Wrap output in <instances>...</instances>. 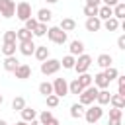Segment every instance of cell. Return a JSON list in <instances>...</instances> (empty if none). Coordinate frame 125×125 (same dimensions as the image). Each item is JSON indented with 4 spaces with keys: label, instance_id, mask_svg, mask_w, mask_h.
I'll return each mask as SVG.
<instances>
[{
    "label": "cell",
    "instance_id": "5",
    "mask_svg": "<svg viewBox=\"0 0 125 125\" xmlns=\"http://www.w3.org/2000/svg\"><path fill=\"white\" fill-rule=\"evenodd\" d=\"M90 64H92V57L86 55V53H82V55L76 57V62H74V68L72 70H76L78 74H84V72H88Z\"/></svg>",
    "mask_w": 125,
    "mask_h": 125
},
{
    "label": "cell",
    "instance_id": "29",
    "mask_svg": "<svg viewBox=\"0 0 125 125\" xmlns=\"http://www.w3.org/2000/svg\"><path fill=\"white\" fill-rule=\"evenodd\" d=\"M25 107V98L23 96H16L14 100H12V109L14 111H21Z\"/></svg>",
    "mask_w": 125,
    "mask_h": 125
},
{
    "label": "cell",
    "instance_id": "25",
    "mask_svg": "<svg viewBox=\"0 0 125 125\" xmlns=\"http://www.w3.org/2000/svg\"><path fill=\"white\" fill-rule=\"evenodd\" d=\"M102 27H104L105 31H117V29H119V20H115V18H109V20L102 21Z\"/></svg>",
    "mask_w": 125,
    "mask_h": 125
},
{
    "label": "cell",
    "instance_id": "37",
    "mask_svg": "<svg viewBox=\"0 0 125 125\" xmlns=\"http://www.w3.org/2000/svg\"><path fill=\"white\" fill-rule=\"evenodd\" d=\"M23 23H25V25H23V27H25V29H27V31H31V33H33V29H35V27H37V23H39V21H37V20H35V18H33V16H31V18H29V20H25V21H23Z\"/></svg>",
    "mask_w": 125,
    "mask_h": 125
},
{
    "label": "cell",
    "instance_id": "6",
    "mask_svg": "<svg viewBox=\"0 0 125 125\" xmlns=\"http://www.w3.org/2000/svg\"><path fill=\"white\" fill-rule=\"evenodd\" d=\"M51 84H53V94H55L57 98L68 96V82H66L64 78H55Z\"/></svg>",
    "mask_w": 125,
    "mask_h": 125
},
{
    "label": "cell",
    "instance_id": "49",
    "mask_svg": "<svg viewBox=\"0 0 125 125\" xmlns=\"http://www.w3.org/2000/svg\"><path fill=\"white\" fill-rule=\"evenodd\" d=\"M2 104H4V96L0 94V105H2Z\"/></svg>",
    "mask_w": 125,
    "mask_h": 125
},
{
    "label": "cell",
    "instance_id": "11",
    "mask_svg": "<svg viewBox=\"0 0 125 125\" xmlns=\"http://www.w3.org/2000/svg\"><path fill=\"white\" fill-rule=\"evenodd\" d=\"M35 20H37L39 23H49V21L53 20V12H51L49 8H39V10H37Z\"/></svg>",
    "mask_w": 125,
    "mask_h": 125
},
{
    "label": "cell",
    "instance_id": "27",
    "mask_svg": "<svg viewBox=\"0 0 125 125\" xmlns=\"http://www.w3.org/2000/svg\"><path fill=\"white\" fill-rule=\"evenodd\" d=\"M16 49H18L16 43H2V55L4 57H14L16 55Z\"/></svg>",
    "mask_w": 125,
    "mask_h": 125
},
{
    "label": "cell",
    "instance_id": "43",
    "mask_svg": "<svg viewBox=\"0 0 125 125\" xmlns=\"http://www.w3.org/2000/svg\"><path fill=\"white\" fill-rule=\"evenodd\" d=\"M86 6H94V8H100V6H102V0H86Z\"/></svg>",
    "mask_w": 125,
    "mask_h": 125
},
{
    "label": "cell",
    "instance_id": "8",
    "mask_svg": "<svg viewBox=\"0 0 125 125\" xmlns=\"http://www.w3.org/2000/svg\"><path fill=\"white\" fill-rule=\"evenodd\" d=\"M16 16H18L21 21L29 20V18H31V4H29V2H20V4H16Z\"/></svg>",
    "mask_w": 125,
    "mask_h": 125
},
{
    "label": "cell",
    "instance_id": "31",
    "mask_svg": "<svg viewBox=\"0 0 125 125\" xmlns=\"http://www.w3.org/2000/svg\"><path fill=\"white\" fill-rule=\"evenodd\" d=\"M78 84L82 86V88H88V86H92V76L88 74V72H84V74H78Z\"/></svg>",
    "mask_w": 125,
    "mask_h": 125
},
{
    "label": "cell",
    "instance_id": "51",
    "mask_svg": "<svg viewBox=\"0 0 125 125\" xmlns=\"http://www.w3.org/2000/svg\"><path fill=\"white\" fill-rule=\"evenodd\" d=\"M94 125H98V123H94Z\"/></svg>",
    "mask_w": 125,
    "mask_h": 125
},
{
    "label": "cell",
    "instance_id": "17",
    "mask_svg": "<svg viewBox=\"0 0 125 125\" xmlns=\"http://www.w3.org/2000/svg\"><path fill=\"white\" fill-rule=\"evenodd\" d=\"M18 64H20V61L16 59V55H14V57H4L2 66H4V70H6V72H14V70L18 68Z\"/></svg>",
    "mask_w": 125,
    "mask_h": 125
},
{
    "label": "cell",
    "instance_id": "21",
    "mask_svg": "<svg viewBox=\"0 0 125 125\" xmlns=\"http://www.w3.org/2000/svg\"><path fill=\"white\" fill-rule=\"evenodd\" d=\"M109 98H111V94H109V90H98V96H96V102H98V105H107L109 104Z\"/></svg>",
    "mask_w": 125,
    "mask_h": 125
},
{
    "label": "cell",
    "instance_id": "28",
    "mask_svg": "<svg viewBox=\"0 0 125 125\" xmlns=\"http://www.w3.org/2000/svg\"><path fill=\"white\" fill-rule=\"evenodd\" d=\"M74 62H76V57H72V55H64L62 61H61V66L66 68V70H72V68H74Z\"/></svg>",
    "mask_w": 125,
    "mask_h": 125
},
{
    "label": "cell",
    "instance_id": "33",
    "mask_svg": "<svg viewBox=\"0 0 125 125\" xmlns=\"http://www.w3.org/2000/svg\"><path fill=\"white\" fill-rule=\"evenodd\" d=\"M104 76L107 78V82H111V80H115L119 76V72H117L115 66H109V68H104Z\"/></svg>",
    "mask_w": 125,
    "mask_h": 125
},
{
    "label": "cell",
    "instance_id": "45",
    "mask_svg": "<svg viewBox=\"0 0 125 125\" xmlns=\"http://www.w3.org/2000/svg\"><path fill=\"white\" fill-rule=\"evenodd\" d=\"M47 125H61V123H59V119H57V117H53V119H51Z\"/></svg>",
    "mask_w": 125,
    "mask_h": 125
},
{
    "label": "cell",
    "instance_id": "42",
    "mask_svg": "<svg viewBox=\"0 0 125 125\" xmlns=\"http://www.w3.org/2000/svg\"><path fill=\"white\" fill-rule=\"evenodd\" d=\"M117 49H121V51L125 49V35H119L117 37Z\"/></svg>",
    "mask_w": 125,
    "mask_h": 125
},
{
    "label": "cell",
    "instance_id": "7",
    "mask_svg": "<svg viewBox=\"0 0 125 125\" xmlns=\"http://www.w3.org/2000/svg\"><path fill=\"white\" fill-rule=\"evenodd\" d=\"M14 16H16V2L0 0V18H14Z\"/></svg>",
    "mask_w": 125,
    "mask_h": 125
},
{
    "label": "cell",
    "instance_id": "48",
    "mask_svg": "<svg viewBox=\"0 0 125 125\" xmlns=\"http://www.w3.org/2000/svg\"><path fill=\"white\" fill-rule=\"evenodd\" d=\"M14 125H29V123H25V121H18V123H14Z\"/></svg>",
    "mask_w": 125,
    "mask_h": 125
},
{
    "label": "cell",
    "instance_id": "4",
    "mask_svg": "<svg viewBox=\"0 0 125 125\" xmlns=\"http://www.w3.org/2000/svg\"><path fill=\"white\" fill-rule=\"evenodd\" d=\"M61 70V61L59 59H47L41 62V74L45 76H51V74H57Z\"/></svg>",
    "mask_w": 125,
    "mask_h": 125
},
{
    "label": "cell",
    "instance_id": "14",
    "mask_svg": "<svg viewBox=\"0 0 125 125\" xmlns=\"http://www.w3.org/2000/svg\"><path fill=\"white\" fill-rule=\"evenodd\" d=\"M82 53H84V43H82L80 39H74V41H70L68 55H72V57H78V55H82Z\"/></svg>",
    "mask_w": 125,
    "mask_h": 125
},
{
    "label": "cell",
    "instance_id": "38",
    "mask_svg": "<svg viewBox=\"0 0 125 125\" xmlns=\"http://www.w3.org/2000/svg\"><path fill=\"white\" fill-rule=\"evenodd\" d=\"M45 100H47V107H57V105H59V102H61V98H57L55 94L47 96Z\"/></svg>",
    "mask_w": 125,
    "mask_h": 125
},
{
    "label": "cell",
    "instance_id": "40",
    "mask_svg": "<svg viewBox=\"0 0 125 125\" xmlns=\"http://www.w3.org/2000/svg\"><path fill=\"white\" fill-rule=\"evenodd\" d=\"M121 117H123V109H117V107L109 109V119H121Z\"/></svg>",
    "mask_w": 125,
    "mask_h": 125
},
{
    "label": "cell",
    "instance_id": "26",
    "mask_svg": "<svg viewBox=\"0 0 125 125\" xmlns=\"http://www.w3.org/2000/svg\"><path fill=\"white\" fill-rule=\"evenodd\" d=\"M111 10H113V18H115V20H119V21H121V20L125 18V2H119V4H117V6H113Z\"/></svg>",
    "mask_w": 125,
    "mask_h": 125
},
{
    "label": "cell",
    "instance_id": "20",
    "mask_svg": "<svg viewBox=\"0 0 125 125\" xmlns=\"http://www.w3.org/2000/svg\"><path fill=\"white\" fill-rule=\"evenodd\" d=\"M16 39H18V43H21V41H31V39H33V33L27 31L25 27H20V29H16Z\"/></svg>",
    "mask_w": 125,
    "mask_h": 125
},
{
    "label": "cell",
    "instance_id": "36",
    "mask_svg": "<svg viewBox=\"0 0 125 125\" xmlns=\"http://www.w3.org/2000/svg\"><path fill=\"white\" fill-rule=\"evenodd\" d=\"M47 23H37V27L33 29V37H43V35H47Z\"/></svg>",
    "mask_w": 125,
    "mask_h": 125
},
{
    "label": "cell",
    "instance_id": "13",
    "mask_svg": "<svg viewBox=\"0 0 125 125\" xmlns=\"http://www.w3.org/2000/svg\"><path fill=\"white\" fill-rule=\"evenodd\" d=\"M18 49H20V53L23 57H29L35 51V43H33V39L31 41H21V43H18Z\"/></svg>",
    "mask_w": 125,
    "mask_h": 125
},
{
    "label": "cell",
    "instance_id": "22",
    "mask_svg": "<svg viewBox=\"0 0 125 125\" xmlns=\"http://www.w3.org/2000/svg\"><path fill=\"white\" fill-rule=\"evenodd\" d=\"M84 109H86V107H84L82 104H78V102L72 104V105H70V117H72V119H80V117H84Z\"/></svg>",
    "mask_w": 125,
    "mask_h": 125
},
{
    "label": "cell",
    "instance_id": "12",
    "mask_svg": "<svg viewBox=\"0 0 125 125\" xmlns=\"http://www.w3.org/2000/svg\"><path fill=\"white\" fill-rule=\"evenodd\" d=\"M84 27H86V31H90V33L100 31V29H102V20H100V18H86Z\"/></svg>",
    "mask_w": 125,
    "mask_h": 125
},
{
    "label": "cell",
    "instance_id": "32",
    "mask_svg": "<svg viewBox=\"0 0 125 125\" xmlns=\"http://www.w3.org/2000/svg\"><path fill=\"white\" fill-rule=\"evenodd\" d=\"M39 94H43L45 98H47V96H51V94H53V84H51V82H47V80H45V82H41V84H39Z\"/></svg>",
    "mask_w": 125,
    "mask_h": 125
},
{
    "label": "cell",
    "instance_id": "9",
    "mask_svg": "<svg viewBox=\"0 0 125 125\" xmlns=\"http://www.w3.org/2000/svg\"><path fill=\"white\" fill-rule=\"evenodd\" d=\"M14 76H16L18 80H27V78H31V66L25 64V62H20L18 68L14 70Z\"/></svg>",
    "mask_w": 125,
    "mask_h": 125
},
{
    "label": "cell",
    "instance_id": "1",
    "mask_svg": "<svg viewBox=\"0 0 125 125\" xmlns=\"http://www.w3.org/2000/svg\"><path fill=\"white\" fill-rule=\"evenodd\" d=\"M96 96H98V88L92 84V86L84 88V90L78 94V104H82L84 107H88V105H94V102H96Z\"/></svg>",
    "mask_w": 125,
    "mask_h": 125
},
{
    "label": "cell",
    "instance_id": "41",
    "mask_svg": "<svg viewBox=\"0 0 125 125\" xmlns=\"http://www.w3.org/2000/svg\"><path fill=\"white\" fill-rule=\"evenodd\" d=\"M121 0H102V6H109V8H113V6H117Z\"/></svg>",
    "mask_w": 125,
    "mask_h": 125
},
{
    "label": "cell",
    "instance_id": "16",
    "mask_svg": "<svg viewBox=\"0 0 125 125\" xmlns=\"http://www.w3.org/2000/svg\"><path fill=\"white\" fill-rule=\"evenodd\" d=\"M111 62H113V57H111L109 53H102V55H98V59H96V64H98L100 68H109Z\"/></svg>",
    "mask_w": 125,
    "mask_h": 125
},
{
    "label": "cell",
    "instance_id": "24",
    "mask_svg": "<svg viewBox=\"0 0 125 125\" xmlns=\"http://www.w3.org/2000/svg\"><path fill=\"white\" fill-rule=\"evenodd\" d=\"M98 18H100L102 21H105V20L113 18V10H111L109 6H100V8H98Z\"/></svg>",
    "mask_w": 125,
    "mask_h": 125
},
{
    "label": "cell",
    "instance_id": "35",
    "mask_svg": "<svg viewBox=\"0 0 125 125\" xmlns=\"http://www.w3.org/2000/svg\"><path fill=\"white\" fill-rule=\"evenodd\" d=\"M82 90H84V88L78 84V80H76V78H74L72 82H68V94H76V96H78Z\"/></svg>",
    "mask_w": 125,
    "mask_h": 125
},
{
    "label": "cell",
    "instance_id": "18",
    "mask_svg": "<svg viewBox=\"0 0 125 125\" xmlns=\"http://www.w3.org/2000/svg\"><path fill=\"white\" fill-rule=\"evenodd\" d=\"M20 113H21V121H25V123H29V121H35V119H37V109H33V107H27V105H25Z\"/></svg>",
    "mask_w": 125,
    "mask_h": 125
},
{
    "label": "cell",
    "instance_id": "46",
    "mask_svg": "<svg viewBox=\"0 0 125 125\" xmlns=\"http://www.w3.org/2000/svg\"><path fill=\"white\" fill-rule=\"evenodd\" d=\"M29 125H41V123H39V121L35 119V121H29Z\"/></svg>",
    "mask_w": 125,
    "mask_h": 125
},
{
    "label": "cell",
    "instance_id": "34",
    "mask_svg": "<svg viewBox=\"0 0 125 125\" xmlns=\"http://www.w3.org/2000/svg\"><path fill=\"white\" fill-rule=\"evenodd\" d=\"M2 41H4V43H18V39H16V29H8V31H4Z\"/></svg>",
    "mask_w": 125,
    "mask_h": 125
},
{
    "label": "cell",
    "instance_id": "44",
    "mask_svg": "<svg viewBox=\"0 0 125 125\" xmlns=\"http://www.w3.org/2000/svg\"><path fill=\"white\" fill-rule=\"evenodd\" d=\"M107 125H121V119H109Z\"/></svg>",
    "mask_w": 125,
    "mask_h": 125
},
{
    "label": "cell",
    "instance_id": "23",
    "mask_svg": "<svg viewBox=\"0 0 125 125\" xmlns=\"http://www.w3.org/2000/svg\"><path fill=\"white\" fill-rule=\"evenodd\" d=\"M109 104H111L113 107H117V109H123V107H125V96H121V94H111Z\"/></svg>",
    "mask_w": 125,
    "mask_h": 125
},
{
    "label": "cell",
    "instance_id": "30",
    "mask_svg": "<svg viewBox=\"0 0 125 125\" xmlns=\"http://www.w3.org/2000/svg\"><path fill=\"white\" fill-rule=\"evenodd\" d=\"M51 119H53V113H51V109H45V111L37 113V121H39L41 125H47Z\"/></svg>",
    "mask_w": 125,
    "mask_h": 125
},
{
    "label": "cell",
    "instance_id": "39",
    "mask_svg": "<svg viewBox=\"0 0 125 125\" xmlns=\"http://www.w3.org/2000/svg\"><path fill=\"white\" fill-rule=\"evenodd\" d=\"M84 16H88V18H98V8H94V6H84Z\"/></svg>",
    "mask_w": 125,
    "mask_h": 125
},
{
    "label": "cell",
    "instance_id": "15",
    "mask_svg": "<svg viewBox=\"0 0 125 125\" xmlns=\"http://www.w3.org/2000/svg\"><path fill=\"white\" fill-rule=\"evenodd\" d=\"M33 55H35V59H37L39 62H43V61L49 59V47H47V45H35Z\"/></svg>",
    "mask_w": 125,
    "mask_h": 125
},
{
    "label": "cell",
    "instance_id": "2",
    "mask_svg": "<svg viewBox=\"0 0 125 125\" xmlns=\"http://www.w3.org/2000/svg\"><path fill=\"white\" fill-rule=\"evenodd\" d=\"M102 115H104V107L102 105H88V109H84V119L90 123V125H94V123H98L100 119H102Z\"/></svg>",
    "mask_w": 125,
    "mask_h": 125
},
{
    "label": "cell",
    "instance_id": "19",
    "mask_svg": "<svg viewBox=\"0 0 125 125\" xmlns=\"http://www.w3.org/2000/svg\"><path fill=\"white\" fill-rule=\"evenodd\" d=\"M59 27H61L64 33H68V31H74V29H76V21H74L72 18H62Z\"/></svg>",
    "mask_w": 125,
    "mask_h": 125
},
{
    "label": "cell",
    "instance_id": "3",
    "mask_svg": "<svg viewBox=\"0 0 125 125\" xmlns=\"http://www.w3.org/2000/svg\"><path fill=\"white\" fill-rule=\"evenodd\" d=\"M47 37L51 43H57V45H64L66 43V33L59 27V25H53L47 29Z\"/></svg>",
    "mask_w": 125,
    "mask_h": 125
},
{
    "label": "cell",
    "instance_id": "10",
    "mask_svg": "<svg viewBox=\"0 0 125 125\" xmlns=\"http://www.w3.org/2000/svg\"><path fill=\"white\" fill-rule=\"evenodd\" d=\"M92 84H94L98 90H107V88H109V82H107V78L104 76V72L94 74V76H92Z\"/></svg>",
    "mask_w": 125,
    "mask_h": 125
},
{
    "label": "cell",
    "instance_id": "50",
    "mask_svg": "<svg viewBox=\"0 0 125 125\" xmlns=\"http://www.w3.org/2000/svg\"><path fill=\"white\" fill-rule=\"evenodd\" d=\"M0 125H8V121H4V119H0Z\"/></svg>",
    "mask_w": 125,
    "mask_h": 125
},
{
    "label": "cell",
    "instance_id": "47",
    "mask_svg": "<svg viewBox=\"0 0 125 125\" xmlns=\"http://www.w3.org/2000/svg\"><path fill=\"white\" fill-rule=\"evenodd\" d=\"M45 2H47V4H57L59 0H45Z\"/></svg>",
    "mask_w": 125,
    "mask_h": 125
}]
</instances>
